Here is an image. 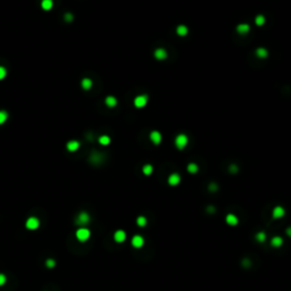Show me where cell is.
<instances>
[{
  "label": "cell",
  "mask_w": 291,
  "mask_h": 291,
  "mask_svg": "<svg viewBox=\"0 0 291 291\" xmlns=\"http://www.w3.org/2000/svg\"><path fill=\"white\" fill-rule=\"evenodd\" d=\"M189 145V137L186 134V133H180L175 137L174 139V146L175 148L180 151L184 150Z\"/></svg>",
  "instance_id": "cell-1"
},
{
  "label": "cell",
  "mask_w": 291,
  "mask_h": 291,
  "mask_svg": "<svg viewBox=\"0 0 291 291\" xmlns=\"http://www.w3.org/2000/svg\"><path fill=\"white\" fill-rule=\"evenodd\" d=\"M148 102H149V96L146 95V93L135 96L134 99H133V106L138 109L145 108L146 106L148 105Z\"/></svg>",
  "instance_id": "cell-2"
},
{
  "label": "cell",
  "mask_w": 291,
  "mask_h": 291,
  "mask_svg": "<svg viewBox=\"0 0 291 291\" xmlns=\"http://www.w3.org/2000/svg\"><path fill=\"white\" fill-rule=\"evenodd\" d=\"M75 236H76V239L80 241V242H85V241H88L90 239L91 231L88 229V227H80V229L76 230Z\"/></svg>",
  "instance_id": "cell-3"
},
{
  "label": "cell",
  "mask_w": 291,
  "mask_h": 291,
  "mask_svg": "<svg viewBox=\"0 0 291 291\" xmlns=\"http://www.w3.org/2000/svg\"><path fill=\"white\" fill-rule=\"evenodd\" d=\"M90 221H91L90 215L88 214V213H85V211H81L80 214L77 215L75 223H76L77 225H80L81 227H84V226L88 225V224L90 223Z\"/></svg>",
  "instance_id": "cell-4"
},
{
  "label": "cell",
  "mask_w": 291,
  "mask_h": 291,
  "mask_svg": "<svg viewBox=\"0 0 291 291\" xmlns=\"http://www.w3.org/2000/svg\"><path fill=\"white\" fill-rule=\"evenodd\" d=\"M40 226V219L35 216H31L26 219L25 222V227L27 230H31V231H34V230L39 229Z\"/></svg>",
  "instance_id": "cell-5"
},
{
  "label": "cell",
  "mask_w": 291,
  "mask_h": 291,
  "mask_svg": "<svg viewBox=\"0 0 291 291\" xmlns=\"http://www.w3.org/2000/svg\"><path fill=\"white\" fill-rule=\"evenodd\" d=\"M145 244H146L145 238L142 236H140V234H135V236H132L131 246L133 248H135V249H141V248L145 246Z\"/></svg>",
  "instance_id": "cell-6"
},
{
  "label": "cell",
  "mask_w": 291,
  "mask_h": 291,
  "mask_svg": "<svg viewBox=\"0 0 291 291\" xmlns=\"http://www.w3.org/2000/svg\"><path fill=\"white\" fill-rule=\"evenodd\" d=\"M149 140L153 145L159 146L160 143H162V141H163V134H162L159 131L154 130V131H151L149 133Z\"/></svg>",
  "instance_id": "cell-7"
},
{
  "label": "cell",
  "mask_w": 291,
  "mask_h": 291,
  "mask_svg": "<svg viewBox=\"0 0 291 291\" xmlns=\"http://www.w3.org/2000/svg\"><path fill=\"white\" fill-rule=\"evenodd\" d=\"M154 57H155V59L159 60V62H163V60H165V59H167L168 52H167V50L163 47L156 48L155 51H154Z\"/></svg>",
  "instance_id": "cell-8"
},
{
  "label": "cell",
  "mask_w": 291,
  "mask_h": 291,
  "mask_svg": "<svg viewBox=\"0 0 291 291\" xmlns=\"http://www.w3.org/2000/svg\"><path fill=\"white\" fill-rule=\"evenodd\" d=\"M181 175L178 173H171L167 176V184L170 186H178L181 183Z\"/></svg>",
  "instance_id": "cell-9"
},
{
  "label": "cell",
  "mask_w": 291,
  "mask_h": 291,
  "mask_svg": "<svg viewBox=\"0 0 291 291\" xmlns=\"http://www.w3.org/2000/svg\"><path fill=\"white\" fill-rule=\"evenodd\" d=\"M285 216V209H284L283 206H280L277 205L272 209V217L274 219H281Z\"/></svg>",
  "instance_id": "cell-10"
},
{
  "label": "cell",
  "mask_w": 291,
  "mask_h": 291,
  "mask_svg": "<svg viewBox=\"0 0 291 291\" xmlns=\"http://www.w3.org/2000/svg\"><path fill=\"white\" fill-rule=\"evenodd\" d=\"M250 30H251V27L248 23H239L236 27V33L240 34V35H247L248 33L250 32Z\"/></svg>",
  "instance_id": "cell-11"
},
{
  "label": "cell",
  "mask_w": 291,
  "mask_h": 291,
  "mask_svg": "<svg viewBox=\"0 0 291 291\" xmlns=\"http://www.w3.org/2000/svg\"><path fill=\"white\" fill-rule=\"evenodd\" d=\"M126 232L124 231V230H117V231H115V233H114V241L115 242H117V244H122V242H124V241L126 240Z\"/></svg>",
  "instance_id": "cell-12"
},
{
  "label": "cell",
  "mask_w": 291,
  "mask_h": 291,
  "mask_svg": "<svg viewBox=\"0 0 291 291\" xmlns=\"http://www.w3.org/2000/svg\"><path fill=\"white\" fill-rule=\"evenodd\" d=\"M225 223L229 226H236L239 224V217L236 214L230 213L225 216Z\"/></svg>",
  "instance_id": "cell-13"
},
{
  "label": "cell",
  "mask_w": 291,
  "mask_h": 291,
  "mask_svg": "<svg viewBox=\"0 0 291 291\" xmlns=\"http://www.w3.org/2000/svg\"><path fill=\"white\" fill-rule=\"evenodd\" d=\"M269 244H271V246H272L273 248H281L282 246H283L284 240L281 236H272V239H271V241H269Z\"/></svg>",
  "instance_id": "cell-14"
},
{
  "label": "cell",
  "mask_w": 291,
  "mask_h": 291,
  "mask_svg": "<svg viewBox=\"0 0 291 291\" xmlns=\"http://www.w3.org/2000/svg\"><path fill=\"white\" fill-rule=\"evenodd\" d=\"M175 33H176V35H178V36H181V38H183V36L188 35V33H189V29H188V26H186V25H184V24H181V25L176 26V29H175Z\"/></svg>",
  "instance_id": "cell-15"
},
{
  "label": "cell",
  "mask_w": 291,
  "mask_h": 291,
  "mask_svg": "<svg viewBox=\"0 0 291 291\" xmlns=\"http://www.w3.org/2000/svg\"><path fill=\"white\" fill-rule=\"evenodd\" d=\"M255 55H256V57L259 59H266L268 57V50L264 47H259L255 50Z\"/></svg>",
  "instance_id": "cell-16"
},
{
  "label": "cell",
  "mask_w": 291,
  "mask_h": 291,
  "mask_svg": "<svg viewBox=\"0 0 291 291\" xmlns=\"http://www.w3.org/2000/svg\"><path fill=\"white\" fill-rule=\"evenodd\" d=\"M80 146H81V143L79 141H76V140H71V141L67 142L66 148H67V150H68V151H71V153H74V151L79 150Z\"/></svg>",
  "instance_id": "cell-17"
},
{
  "label": "cell",
  "mask_w": 291,
  "mask_h": 291,
  "mask_svg": "<svg viewBox=\"0 0 291 291\" xmlns=\"http://www.w3.org/2000/svg\"><path fill=\"white\" fill-rule=\"evenodd\" d=\"M105 105L109 108H114V107L117 106V99L114 96H108L105 99Z\"/></svg>",
  "instance_id": "cell-18"
},
{
  "label": "cell",
  "mask_w": 291,
  "mask_h": 291,
  "mask_svg": "<svg viewBox=\"0 0 291 291\" xmlns=\"http://www.w3.org/2000/svg\"><path fill=\"white\" fill-rule=\"evenodd\" d=\"M142 174L146 175V176H150V175L154 173V166L151 164H145L141 168Z\"/></svg>",
  "instance_id": "cell-19"
},
{
  "label": "cell",
  "mask_w": 291,
  "mask_h": 291,
  "mask_svg": "<svg viewBox=\"0 0 291 291\" xmlns=\"http://www.w3.org/2000/svg\"><path fill=\"white\" fill-rule=\"evenodd\" d=\"M186 172L189 174H197L199 172V166L196 163H189L186 165Z\"/></svg>",
  "instance_id": "cell-20"
},
{
  "label": "cell",
  "mask_w": 291,
  "mask_h": 291,
  "mask_svg": "<svg viewBox=\"0 0 291 291\" xmlns=\"http://www.w3.org/2000/svg\"><path fill=\"white\" fill-rule=\"evenodd\" d=\"M92 85H93V82H92V80L89 79V77H84L83 80L81 81V87H82V89H84V90H90L91 88H92Z\"/></svg>",
  "instance_id": "cell-21"
},
{
  "label": "cell",
  "mask_w": 291,
  "mask_h": 291,
  "mask_svg": "<svg viewBox=\"0 0 291 291\" xmlns=\"http://www.w3.org/2000/svg\"><path fill=\"white\" fill-rule=\"evenodd\" d=\"M266 23V17L263 14H258L256 17H255V24L257 26H263L265 25Z\"/></svg>",
  "instance_id": "cell-22"
},
{
  "label": "cell",
  "mask_w": 291,
  "mask_h": 291,
  "mask_svg": "<svg viewBox=\"0 0 291 291\" xmlns=\"http://www.w3.org/2000/svg\"><path fill=\"white\" fill-rule=\"evenodd\" d=\"M147 224H148V219H147L146 216L140 215V216L137 217V225L139 227H145V226H147Z\"/></svg>",
  "instance_id": "cell-23"
},
{
  "label": "cell",
  "mask_w": 291,
  "mask_h": 291,
  "mask_svg": "<svg viewBox=\"0 0 291 291\" xmlns=\"http://www.w3.org/2000/svg\"><path fill=\"white\" fill-rule=\"evenodd\" d=\"M52 6H54L52 0H42V1H41V8H42L43 10H50L51 8H52Z\"/></svg>",
  "instance_id": "cell-24"
},
{
  "label": "cell",
  "mask_w": 291,
  "mask_h": 291,
  "mask_svg": "<svg viewBox=\"0 0 291 291\" xmlns=\"http://www.w3.org/2000/svg\"><path fill=\"white\" fill-rule=\"evenodd\" d=\"M255 238H256V240L258 241L259 244H263V242H265V241H266V239H267V236H266V233L264 232V231H259V232L256 233Z\"/></svg>",
  "instance_id": "cell-25"
},
{
  "label": "cell",
  "mask_w": 291,
  "mask_h": 291,
  "mask_svg": "<svg viewBox=\"0 0 291 291\" xmlns=\"http://www.w3.org/2000/svg\"><path fill=\"white\" fill-rule=\"evenodd\" d=\"M98 141L101 146H108L110 143V138H109L108 135H101Z\"/></svg>",
  "instance_id": "cell-26"
},
{
  "label": "cell",
  "mask_w": 291,
  "mask_h": 291,
  "mask_svg": "<svg viewBox=\"0 0 291 291\" xmlns=\"http://www.w3.org/2000/svg\"><path fill=\"white\" fill-rule=\"evenodd\" d=\"M8 120V113L6 110H0V125Z\"/></svg>",
  "instance_id": "cell-27"
},
{
  "label": "cell",
  "mask_w": 291,
  "mask_h": 291,
  "mask_svg": "<svg viewBox=\"0 0 291 291\" xmlns=\"http://www.w3.org/2000/svg\"><path fill=\"white\" fill-rule=\"evenodd\" d=\"M46 266H47L48 268H52V267L56 266V260H55V259H51V258L47 259V260H46Z\"/></svg>",
  "instance_id": "cell-28"
},
{
  "label": "cell",
  "mask_w": 291,
  "mask_h": 291,
  "mask_svg": "<svg viewBox=\"0 0 291 291\" xmlns=\"http://www.w3.org/2000/svg\"><path fill=\"white\" fill-rule=\"evenodd\" d=\"M6 75H7V69L4 66H0V80H4Z\"/></svg>",
  "instance_id": "cell-29"
},
{
  "label": "cell",
  "mask_w": 291,
  "mask_h": 291,
  "mask_svg": "<svg viewBox=\"0 0 291 291\" xmlns=\"http://www.w3.org/2000/svg\"><path fill=\"white\" fill-rule=\"evenodd\" d=\"M6 282H7V277L5 275L4 273H0V287H2Z\"/></svg>",
  "instance_id": "cell-30"
},
{
  "label": "cell",
  "mask_w": 291,
  "mask_h": 291,
  "mask_svg": "<svg viewBox=\"0 0 291 291\" xmlns=\"http://www.w3.org/2000/svg\"><path fill=\"white\" fill-rule=\"evenodd\" d=\"M64 18H65L66 22H68V23H69V22H72V21H73V15H72V14H69V13H67V14L65 15V17H64Z\"/></svg>",
  "instance_id": "cell-31"
},
{
  "label": "cell",
  "mask_w": 291,
  "mask_h": 291,
  "mask_svg": "<svg viewBox=\"0 0 291 291\" xmlns=\"http://www.w3.org/2000/svg\"><path fill=\"white\" fill-rule=\"evenodd\" d=\"M285 233H287V236H289V238H291V226H289V227L285 230Z\"/></svg>",
  "instance_id": "cell-32"
}]
</instances>
